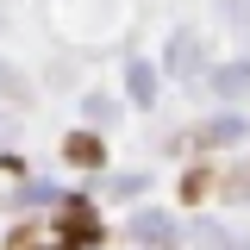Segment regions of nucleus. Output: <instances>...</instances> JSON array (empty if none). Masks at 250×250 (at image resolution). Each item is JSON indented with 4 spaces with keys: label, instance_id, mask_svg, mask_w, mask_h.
I'll use <instances>...</instances> for the list:
<instances>
[{
    "label": "nucleus",
    "instance_id": "obj_1",
    "mask_svg": "<svg viewBox=\"0 0 250 250\" xmlns=\"http://www.w3.org/2000/svg\"><path fill=\"white\" fill-rule=\"evenodd\" d=\"M88 238H94V213H88V207H69V213L44 219V225L13 231L6 250H88Z\"/></svg>",
    "mask_w": 250,
    "mask_h": 250
},
{
    "label": "nucleus",
    "instance_id": "obj_2",
    "mask_svg": "<svg viewBox=\"0 0 250 250\" xmlns=\"http://www.w3.org/2000/svg\"><path fill=\"white\" fill-rule=\"evenodd\" d=\"M69 156H82V163H100V144H94V138H69Z\"/></svg>",
    "mask_w": 250,
    "mask_h": 250
}]
</instances>
